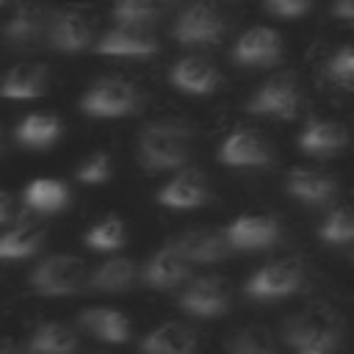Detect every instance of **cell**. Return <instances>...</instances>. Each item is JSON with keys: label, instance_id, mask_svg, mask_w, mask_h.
<instances>
[{"label": "cell", "instance_id": "30", "mask_svg": "<svg viewBox=\"0 0 354 354\" xmlns=\"http://www.w3.org/2000/svg\"><path fill=\"white\" fill-rule=\"evenodd\" d=\"M169 6H171V0H116L113 19L116 22H130V25H149Z\"/></svg>", "mask_w": 354, "mask_h": 354}, {"label": "cell", "instance_id": "37", "mask_svg": "<svg viewBox=\"0 0 354 354\" xmlns=\"http://www.w3.org/2000/svg\"><path fill=\"white\" fill-rule=\"evenodd\" d=\"M332 14L340 17V19L354 22V0H335L332 3Z\"/></svg>", "mask_w": 354, "mask_h": 354}, {"label": "cell", "instance_id": "23", "mask_svg": "<svg viewBox=\"0 0 354 354\" xmlns=\"http://www.w3.org/2000/svg\"><path fill=\"white\" fill-rule=\"evenodd\" d=\"M80 326L105 343H124L130 337V321L113 307H88L80 313Z\"/></svg>", "mask_w": 354, "mask_h": 354}, {"label": "cell", "instance_id": "3", "mask_svg": "<svg viewBox=\"0 0 354 354\" xmlns=\"http://www.w3.org/2000/svg\"><path fill=\"white\" fill-rule=\"evenodd\" d=\"M224 33H227V19H224L221 8L210 0H196L188 8H183V14L177 17V22L171 28V36L185 47L213 44Z\"/></svg>", "mask_w": 354, "mask_h": 354}, {"label": "cell", "instance_id": "8", "mask_svg": "<svg viewBox=\"0 0 354 354\" xmlns=\"http://www.w3.org/2000/svg\"><path fill=\"white\" fill-rule=\"evenodd\" d=\"M94 50L100 55H116V58H147L158 53V39L147 25L116 22L108 33H102Z\"/></svg>", "mask_w": 354, "mask_h": 354}, {"label": "cell", "instance_id": "28", "mask_svg": "<svg viewBox=\"0 0 354 354\" xmlns=\"http://www.w3.org/2000/svg\"><path fill=\"white\" fill-rule=\"evenodd\" d=\"M22 199L36 213H55V210H61L69 202V188L64 183H58V180L41 177V180H33L25 188V196Z\"/></svg>", "mask_w": 354, "mask_h": 354}, {"label": "cell", "instance_id": "6", "mask_svg": "<svg viewBox=\"0 0 354 354\" xmlns=\"http://www.w3.org/2000/svg\"><path fill=\"white\" fill-rule=\"evenodd\" d=\"M282 335L290 343V348L310 346V343H324V346L337 348V343H340V318L326 307L301 310V313H296L285 321Z\"/></svg>", "mask_w": 354, "mask_h": 354}, {"label": "cell", "instance_id": "26", "mask_svg": "<svg viewBox=\"0 0 354 354\" xmlns=\"http://www.w3.org/2000/svg\"><path fill=\"white\" fill-rule=\"evenodd\" d=\"M133 279H136V263L130 257H111L94 268L88 285L102 293H122L133 285Z\"/></svg>", "mask_w": 354, "mask_h": 354}, {"label": "cell", "instance_id": "22", "mask_svg": "<svg viewBox=\"0 0 354 354\" xmlns=\"http://www.w3.org/2000/svg\"><path fill=\"white\" fill-rule=\"evenodd\" d=\"M174 243L191 263H216V260H224L232 249L224 232H216V230H191L180 235Z\"/></svg>", "mask_w": 354, "mask_h": 354}, {"label": "cell", "instance_id": "16", "mask_svg": "<svg viewBox=\"0 0 354 354\" xmlns=\"http://www.w3.org/2000/svg\"><path fill=\"white\" fill-rule=\"evenodd\" d=\"M169 80L183 94H210L218 86V69L205 55H185L171 66Z\"/></svg>", "mask_w": 354, "mask_h": 354}, {"label": "cell", "instance_id": "27", "mask_svg": "<svg viewBox=\"0 0 354 354\" xmlns=\"http://www.w3.org/2000/svg\"><path fill=\"white\" fill-rule=\"evenodd\" d=\"M14 136L28 149H44L61 136V122L53 113H30L17 124Z\"/></svg>", "mask_w": 354, "mask_h": 354}, {"label": "cell", "instance_id": "40", "mask_svg": "<svg viewBox=\"0 0 354 354\" xmlns=\"http://www.w3.org/2000/svg\"><path fill=\"white\" fill-rule=\"evenodd\" d=\"M0 149H3V130H0Z\"/></svg>", "mask_w": 354, "mask_h": 354}, {"label": "cell", "instance_id": "1", "mask_svg": "<svg viewBox=\"0 0 354 354\" xmlns=\"http://www.w3.org/2000/svg\"><path fill=\"white\" fill-rule=\"evenodd\" d=\"M191 155V127L180 119L149 122L138 133V160L149 171L177 169Z\"/></svg>", "mask_w": 354, "mask_h": 354}, {"label": "cell", "instance_id": "31", "mask_svg": "<svg viewBox=\"0 0 354 354\" xmlns=\"http://www.w3.org/2000/svg\"><path fill=\"white\" fill-rule=\"evenodd\" d=\"M318 235H321V241L335 243V246L351 243L354 241V207H337V210H332L324 218V224L318 227Z\"/></svg>", "mask_w": 354, "mask_h": 354}, {"label": "cell", "instance_id": "33", "mask_svg": "<svg viewBox=\"0 0 354 354\" xmlns=\"http://www.w3.org/2000/svg\"><path fill=\"white\" fill-rule=\"evenodd\" d=\"M326 75L340 86L354 83V44H346V47L335 50V55L326 64Z\"/></svg>", "mask_w": 354, "mask_h": 354}, {"label": "cell", "instance_id": "9", "mask_svg": "<svg viewBox=\"0 0 354 354\" xmlns=\"http://www.w3.org/2000/svg\"><path fill=\"white\" fill-rule=\"evenodd\" d=\"M224 238L232 249H268L279 241V221L266 213H243L224 227Z\"/></svg>", "mask_w": 354, "mask_h": 354}, {"label": "cell", "instance_id": "24", "mask_svg": "<svg viewBox=\"0 0 354 354\" xmlns=\"http://www.w3.org/2000/svg\"><path fill=\"white\" fill-rule=\"evenodd\" d=\"M44 232H47V227L36 218L19 221L17 227L6 230L0 235V260H19V257L33 254L41 246Z\"/></svg>", "mask_w": 354, "mask_h": 354}, {"label": "cell", "instance_id": "13", "mask_svg": "<svg viewBox=\"0 0 354 354\" xmlns=\"http://www.w3.org/2000/svg\"><path fill=\"white\" fill-rule=\"evenodd\" d=\"M188 268H191V260L180 252V246L174 241H169L144 263V274L141 277H144V282L149 288L166 290V288L180 285L188 277Z\"/></svg>", "mask_w": 354, "mask_h": 354}, {"label": "cell", "instance_id": "18", "mask_svg": "<svg viewBox=\"0 0 354 354\" xmlns=\"http://www.w3.org/2000/svg\"><path fill=\"white\" fill-rule=\"evenodd\" d=\"M196 332L180 321H166L147 332L141 340V354H194Z\"/></svg>", "mask_w": 354, "mask_h": 354}, {"label": "cell", "instance_id": "35", "mask_svg": "<svg viewBox=\"0 0 354 354\" xmlns=\"http://www.w3.org/2000/svg\"><path fill=\"white\" fill-rule=\"evenodd\" d=\"M313 0H266V8L277 17H301Z\"/></svg>", "mask_w": 354, "mask_h": 354}, {"label": "cell", "instance_id": "14", "mask_svg": "<svg viewBox=\"0 0 354 354\" xmlns=\"http://www.w3.org/2000/svg\"><path fill=\"white\" fill-rule=\"evenodd\" d=\"M47 41L50 47H55L58 53H80L91 44V22L86 14L66 8L50 17V28H47Z\"/></svg>", "mask_w": 354, "mask_h": 354}, {"label": "cell", "instance_id": "4", "mask_svg": "<svg viewBox=\"0 0 354 354\" xmlns=\"http://www.w3.org/2000/svg\"><path fill=\"white\" fill-rule=\"evenodd\" d=\"M86 282V263L75 254H53L30 274V288L41 296H69Z\"/></svg>", "mask_w": 354, "mask_h": 354}, {"label": "cell", "instance_id": "32", "mask_svg": "<svg viewBox=\"0 0 354 354\" xmlns=\"http://www.w3.org/2000/svg\"><path fill=\"white\" fill-rule=\"evenodd\" d=\"M230 354H277V346H274V340L268 337L266 329L246 326V329H238L232 335Z\"/></svg>", "mask_w": 354, "mask_h": 354}, {"label": "cell", "instance_id": "15", "mask_svg": "<svg viewBox=\"0 0 354 354\" xmlns=\"http://www.w3.org/2000/svg\"><path fill=\"white\" fill-rule=\"evenodd\" d=\"M210 196L207 180L202 171L196 169H183L177 171V177H171L160 191H158V202L163 207H174V210H191L205 205Z\"/></svg>", "mask_w": 354, "mask_h": 354}, {"label": "cell", "instance_id": "36", "mask_svg": "<svg viewBox=\"0 0 354 354\" xmlns=\"http://www.w3.org/2000/svg\"><path fill=\"white\" fill-rule=\"evenodd\" d=\"M14 207H17V202H14V194H8V191H0V224H6V221L14 216Z\"/></svg>", "mask_w": 354, "mask_h": 354}, {"label": "cell", "instance_id": "20", "mask_svg": "<svg viewBox=\"0 0 354 354\" xmlns=\"http://www.w3.org/2000/svg\"><path fill=\"white\" fill-rule=\"evenodd\" d=\"M348 144V133L340 122H332V119H321V116H313L301 136H299V147L307 152V155H332L337 149H343Z\"/></svg>", "mask_w": 354, "mask_h": 354}, {"label": "cell", "instance_id": "38", "mask_svg": "<svg viewBox=\"0 0 354 354\" xmlns=\"http://www.w3.org/2000/svg\"><path fill=\"white\" fill-rule=\"evenodd\" d=\"M293 354H335V346H324V343H310V346H296Z\"/></svg>", "mask_w": 354, "mask_h": 354}, {"label": "cell", "instance_id": "11", "mask_svg": "<svg viewBox=\"0 0 354 354\" xmlns=\"http://www.w3.org/2000/svg\"><path fill=\"white\" fill-rule=\"evenodd\" d=\"M180 307L196 318H216L230 310V288L218 277H199L180 293Z\"/></svg>", "mask_w": 354, "mask_h": 354}, {"label": "cell", "instance_id": "25", "mask_svg": "<svg viewBox=\"0 0 354 354\" xmlns=\"http://www.w3.org/2000/svg\"><path fill=\"white\" fill-rule=\"evenodd\" d=\"M75 348H77V332L61 321L39 324L28 346L30 354H72Z\"/></svg>", "mask_w": 354, "mask_h": 354}, {"label": "cell", "instance_id": "41", "mask_svg": "<svg viewBox=\"0 0 354 354\" xmlns=\"http://www.w3.org/2000/svg\"><path fill=\"white\" fill-rule=\"evenodd\" d=\"M3 3H6V0H0V6H3Z\"/></svg>", "mask_w": 354, "mask_h": 354}, {"label": "cell", "instance_id": "7", "mask_svg": "<svg viewBox=\"0 0 354 354\" xmlns=\"http://www.w3.org/2000/svg\"><path fill=\"white\" fill-rule=\"evenodd\" d=\"M301 105V88L293 75H277L266 80L249 100V111L271 119H290Z\"/></svg>", "mask_w": 354, "mask_h": 354}, {"label": "cell", "instance_id": "10", "mask_svg": "<svg viewBox=\"0 0 354 354\" xmlns=\"http://www.w3.org/2000/svg\"><path fill=\"white\" fill-rule=\"evenodd\" d=\"M224 166H268L274 160L271 144L252 127H235L218 147Z\"/></svg>", "mask_w": 354, "mask_h": 354}, {"label": "cell", "instance_id": "5", "mask_svg": "<svg viewBox=\"0 0 354 354\" xmlns=\"http://www.w3.org/2000/svg\"><path fill=\"white\" fill-rule=\"evenodd\" d=\"M301 282H304V266L296 257H282V260L266 263L246 279V296L271 301V299L296 293L301 288Z\"/></svg>", "mask_w": 354, "mask_h": 354}, {"label": "cell", "instance_id": "12", "mask_svg": "<svg viewBox=\"0 0 354 354\" xmlns=\"http://www.w3.org/2000/svg\"><path fill=\"white\" fill-rule=\"evenodd\" d=\"M232 58L243 66H271L282 58V39L274 28L254 25L235 41Z\"/></svg>", "mask_w": 354, "mask_h": 354}, {"label": "cell", "instance_id": "17", "mask_svg": "<svg viewBox=\"0 0 354 354\" xmlns=\"http://www.w3.org/2000/svg\"><path fill=\"white\" fill-rule=\"evenodd\" d=\"M47 28H50V11L39 3H28L11 14V19L3 25V36L14 47H30L47 33Z\"/></svg>", "mask_w": 354, "mask_h": 354}, {"label": "cell", "instance_id": "19", "mask_svg": "<svg viewBox=\"0 0 354 354\" xmlns=\"http://www.w3.org/2000/svg\"><path fill=\"white\" fill-rule=\"evenodd\" d=\"M50 72L44 64H17L0 80V97L6 100H33L47 88Z\"/></svg>", "mask_w": 354, "mask_h": 354}, {"label": "cell", "instance_id": "21", "mask_svg": "<svg viewBox=\"0 0 354 354\" xmlns=\"http://www.w3.org/2000/svg\"><path fill=\"white\" fill-rule=\"evenodd\" d=\"M288 191L304 202V205H324L329 202L335 194H337V183L335 177H329L326 171H318V169H293L288 174Z\"/></svg>", "mask_w": 354, "mask_h": 354}, {"label": "cell", "instance_id": "29", "mask_svg": "<svg viewBox=\"0 0 354 354\" xmlns=\"http://www.w3.org/2000/svg\"><path fill=\"white\" fill-rule=\"evenodd\" d=\"M124 238H127V232H124V221H122L119 216H105V218H100V221L83 235L86 246H88V249H97V252H113V249H119V246L124 243Z\"/></svg>", "mask_w": 354, "mask_h": 354}, {"label": "cell", "instance_id": "34", "mask_svg": "<svg viewBox=\"0 0 354 354\" xmlns=\"http://www.w3.org/2000/svg\"><path fill=\"white\" fill-rule=\"evenodd\" d=\"M111 177V158L105 152H91L80 166H77V180L86 185H100Z\"/></svg>", "mask_w": 354, "mask_h": 354}, {"label": "cell", "instance_id": "39", "mask_svg": "<svg viewBox=\"0 0 354 354\" xmlns=\"http://www.w3.org/2000/svg\"><path fill=\"white\" fill-rule=\"evenodd\" d=\"M3 354H30V351H19V348H8V351H3Z\"/></svg>", "mask_w": 354, "mask_h": 354}, {"label": "cell", "instance_id": "2", "mask_svg": "<svg viewBox=\"0 0 354 354\" xmlns=\"http://www.w3.org/2000/svg\"><path fill=\"white\" fill-rule=\"evenodd\" d=\"M138 105H141L138 88L130 80H122V77L97 80L80 100V111L86 116H97V119L127 116V113H136Z\"/></svg>", "mask_w": 354, "mask_h": 354}]
</instances>
